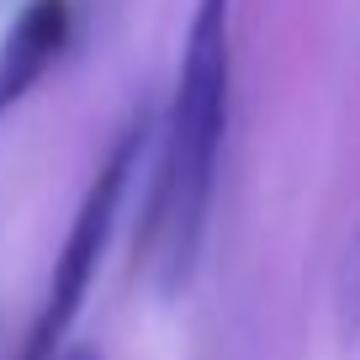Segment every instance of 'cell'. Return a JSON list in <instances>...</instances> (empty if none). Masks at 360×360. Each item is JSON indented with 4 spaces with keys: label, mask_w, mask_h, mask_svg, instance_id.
Segmentation results:
<instances>
[{
    "label": "cell",
    "mask_w": 360,
    "mask_h": 360,
    "mask_svg": "<svg viewBox=\"0 0 360 360\" xmlns=\"http://www.w3.org/2000/svg\"><path fill=\"white\" fill-rule=\"evenodd\" d=\"M228 79H233L228 0H196L186 64H180L175 106H169V127H165L159 191H154L159 286L165 292H180L191 281L202 238H207L217 159H223V133H228Z\"/></svg>",
    "instance_id": "cell-1"
},
{
    "label": "cell",
    "mask_w": 360,
    "mask_h": 360,
    "mask_svg": "<svg viewBox=\"0 0 360 360\" xmlns=\"http://www.w3.org/2000/svg\"><path fill=\"white\" fill-rule=\"evenodd\" d=\"M69 27H75L69 0H27L22 6V16L0 37V112L32 96V85L64 53Z\"/></svg>",
    "instance_id": "cell-3"
},
{
    "label": "cell",
    "mask_w": 360,
    "mask_h": 360,
    "mask_svg": "<svg viewBox=\"0 0 360 360\" xmlns=\"http://www.w3.org/2000/svg\"><path fill=\"white\" fill-rule=\"evenodd\" d=\"M53 360H106V355H101L96 345H58Z\"/></svg>",
    "instance_id": "cell-4"
},
{
    "label": "cell",
    "mask_w": 360,
    "mask_h": 360,
    "mask_svg": "<svg viewBox=\"0 0 360 360\" xmlns=\"http://www.w3.org/2000/svg\"><path fill=\"white\" fill-rule=\"evenodd\" d=\"M143 143H148V117L138 112V122L122 127L117 148L106 154V165L96 169V180L85 186V202H79L75 223H69V238H64V255H58V265H53L48 297H43V307H37L32 328H27V345H22L16 360H53V349L64 345L69 323L79 318V302H85L90 281H96V265H101L106 244H112V228H117V212H122L127 180L138 175Z\"/></svg>",
    "instance_id": "cell-2"
}]
</instances>
